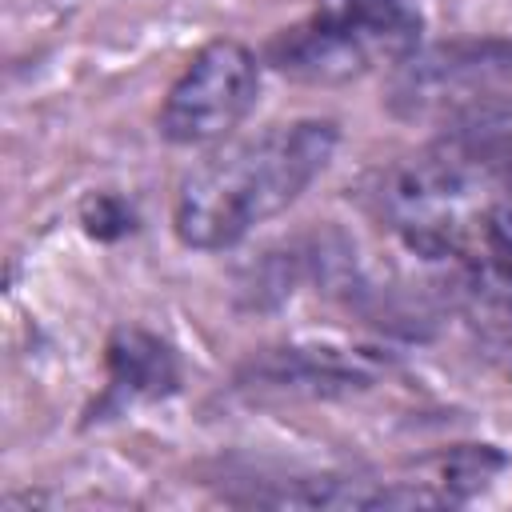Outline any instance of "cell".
<instances>
[{
	"mask_svg": "<svg viewBox=\"0 0 512 512\" xmlns=\"http://www.w3.org/2000/svg\"><path fill=\"white\" fill-rule=\"evenodd\" d=\"M80 220H84V228H88L96 240H116V236H128V232L136 228V212H132L120 196H112V192L88 196L84 208H80Z\"/></svg>",
	"mask_w": 512,
	"mask_h": 512,
	"instance_id": "8",
	"label": "cell"
},
{
	"mask_svg": "<svg viewBox=\"0 0 512 512\" xmlns=\"http://www.w3.org/2000/svg\"><path fill=\"white\" fill-rule=\"evenodd\" d=\"M260 100V56L232 36L208 40L172 80L156 132L176 148L228 140Z\"/></svg>",
	"mask_w": 512,
	"mask_h": 512,
	"instance_id": "4",
	"label": "cell"
},
{
	"mask_svg": "<svg viewBox=\"0 0 512 512\" xmlns=\"http://www.w3.org/2000/svg\"><path fill=\"white\" fill-rule=\"evenodd\" d=\"M340 144L336 120L300 116L224 140L184 172L172 200V232L184 248L224 252L288 212L328 168Z\"/></svg>",
	"mask_w": 512,
	"mask_h": 512,
	"instance_id": "1",
	"label": "cell"
},
{
	"mask_svg": "<svg viewBox=\"0 0 512 512\" xmlns=\"http://www.w3.org/2000/svg\"><path fill=\"white\" fill-rule=\"evenodd\" d=\"M104 368H108V384L104 396L96 400V416H120L136 404L168 400L180 388L176 348L140 324H120L108 336Z\"/></svg>",
	"mask_w": 512,
	"mask_h": 512,
	"instance_id": "6",
	"label": "cell"
},
{
	"mask_svg": "<svg viewBox=\"0 0 512 512\" xmlns=\"http://www.w3.org/2000/svg\"><path fill=\"white\" fill-rule=\"evenodd\" d=\"M456 268H484L492 276L512 280V192L492 196V204L484 208V216L476 224L468 256Z\"/></svg>",
	"mask_w": 512,
	"mask_h": 512,
	"instance_id": "7",
	"label": "cell"
},
{
	"mask_svg": "<svg viewBox=\"0 0 512 512\" xmlns=\"http://www.w3.org/2000/svg\"><path fill=\"white\" fill-rule=\"evenodd\" d=\"M420 28L412 0H316L272 36L268 64L304 84H344L404 64L420 48Z\"/></svg>",
	"mask_w": 512,
	"mask_h": 512,
	"instance_id": "2",
	"label": "cell"
},
{
	"mask_svg": "<svg viewBox=\"0 0 512 512\" xmlns=\"http://www.w3.org/2000/svg\"><path fill=\"white\" fill-rule=\"evenodd\" d=\"M388 104L396 116L444 124L512 108V40L464 36L428 48L420 44L392 68Z\"/></svg>",
	"mask_w": 512,
	"mask_h": 512,
	"instance_id": "3",
	"label": "cell"
},
{
	"mask_svg": "<svg viewBox=\"0 0 512 512\" xmlns=\"http://www.w3.org/2000/svg\"><path fill=\"white\" fill-rule=\"evenodd\" d=\"M388 360H380L372 348H348V344H284L260 352L244 372L240 384L248 388H276V392H348L368 388Z\"/></svg>",
	"mask_w": 512,
	"mask_h": 512,
	"instance_id": "5",
	"label": "cell"
}]
</instances>
